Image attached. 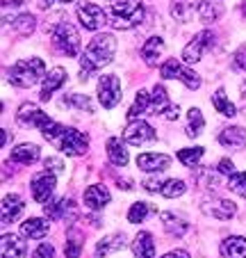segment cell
I'll return each instance as SVG.
<instances>
[{"instance_id":"obj_1","label":"cell","mask_w":246,"mask_h":258,"mask_svg":"<svg viewBox=\"0 0 246 258\" xmlns=\"http://www.w3.org/2000/svg\"><path fill=\"white\" fill-rule=\"evenodd\" d=\"M114 53H116V39L114 34L110 32H103V34H96L89 46L85 48V55L80 57V64H82V71H80V80H85L92 76V71L96 69H103L114 59Z\"/></svg>"},{"instance_id":"obj_2","label":"cell","mask_w":246,"mask_h":258,"mask_svg":"<svg viewBox=\"0 0 246 258\" xmlns=\"http://www.w3.org/2000/svg\"><path fill=\"white\" fill-rule=\"evenodd\" d=\"M107 19H110V25L114 30H130L141 23L144 7H141L139 0H121V3L112 5Z\"/></svg>"},{"instance_id":"obj_3","label":"cell","mask_w":246,"mask_h":258,"mask_svg":"<svg viewBox=\"0 0 246 258\" xmlns=\"http://www.w3.org/2000/svg\"><path fill=\"white\" fill-rule=\"evenodd\" d=\"M46 76V64L41 57H30V59H21L14 67L10 69V83L14 87H32L39 80Z\"/></svg>"},{"instance_id":"obj_4","label":"cell","mask_w":246,"mask_h":258,"mask_svg":"<svg viewBox=\"0 0 246 258\" xmlns=\"http://www.w3.org/2000/svg\"><path fill=\"white\" fill-rule=\"evenodd\" d=\"M50 37H53L55 48L59 50L66 57H75L80 53V32L75 30V25L71 23H57L53 30H50Z\"/></svg>"},{"instance_id":"obj_5","label":"cell","mask_w":246,"mask_h":258,"mask_svg":"<svg viewBox=\"0 0 246 258\" xmlns=\"http://www.w3.org/2000/svg\"><path fill=\"white\" fill-rule=\"evenodd\" d=\"M159 73H162V78H167V80H183L189 89L201 87V78H198V73L185 69L183 64L176 62V59H167V62L159 67Z\"/></svg>"},{"instance_id":"obj_6","label":"cell","mask_w":246,"mask_h":258,"mask_svg":"<svg viewBox=\"0 0 246 258\" xmlns=\"http://www.w3.org/2000/svg\"><path fill=\"white\" fill-rule=\"evenodd\" d=\"M121 96H123V94H121L119 76H114V73L101 76V80H98V101L103 103V107L112 110V107L121 101Z\"/></svg>"},{"instance_id":"obj_7","label":"cell","mask_w":246,"mask_h":258,"mask_svg":"<svg viewBox=\"0 0 246 258\" xmlns=\"http://www.w3.org/2000/svg\"><path fill=\"white\" fill-rule=\"evenodd\" d=\"M57 146H59V151H64L66 156H82V153L87 151L89 140L85 133L75 131V128H66L64 135L59 137Z\"/></svg>"},{"instance_id":"obj_8","label":"cell","mask_w":246,"mask_h":258,"mask_svg":"<svg viewBox=\"0 0 246 258\" xmlns=\"http://www.w3.org/2000/svg\"><path fill=\"white\" fill-rule=\"evenodd\" d=\"M77 19L80 23L85 25L87 30H98L107 23V12L103 7L94 5V3H87V0H82L80 5H77Z\"/></svg>"},{"instance_id":"obj_9","label":"cell","mask_w":246,"mask_h":258,"mask_svg":"<svg viewBox=\"0 0 246 258\" xmlns=\"http://www.w3.org/2000/svg\"><path fill=\"white\" fill-rule=\"evenodd\" d=\"M30 187H32V199L37 201V204L46 206L55 192V174L41 171V174H37L32 180H30Z\"/></svg>"},{"instance_id":"obj_10","label":"cell","mask_w":246,"mask_h":258,"mask_svg":"<svg viewBox=\"0 0 246 258\" xmlns=\"http://www.w3.org/2000/svg\"><path fill=\"white\" fill-rule=\"evenodd\" d=\"M123 140L132 146H141L146 142H153L155 140V128L148 126L144 119H137V121H130L123 131Z\"/></svg>"},{"instance_id":"obj_11","label":"cell","mask_w":246,"mask_h":258,"mask_svg":"<svg viewBox=\"0 0 246 258\" xmlns=\"http://www.w3.org/2000/svg\"><path fill=\"white\" fill-rule=\"evenodd\" d=\"M212 32L210 30H203V32H198L196 37H194L192 41H189L187 46H185V50H183V59L187 64H194V62H198L201 59V55H203V50L208 48L210 44H212Z\"/></svg>"},{"instance_id":"obj_12","label":"cell","mask_w":246,"mask_h":258,"mask_svg":"<svg viewBox=\"0 0 246 258\" xmlns=\"http://www.w3.org/2000/svg\"><path fill=\"white\" fill-rule=\"evenodd\" d=\"M137 167L144 171H164L171 167V156H164V153H141V156H137Z\"/></svg>"},{"instance_id":"obj_13","label":"cell","mask_w":246,"mask_h":258,"mask_svg":"<svg viewBox=\"0 0 246 258\" xmlns=\"http://www.w3.org/2000/svg\"><path fill=\"white\" fill-rule=\"evenodd\" d=\"M66 83V71L64 69H59V67H55L53 71L46 76V80H44V87H41V94H39V98L41 101H50V96H53L55 92H57L62 85Z\"/></svg>"},{"instance_id":"obj_14","label":"cell","mask_w":246,"mask_h":258,"mask_svg":"<svg viewBox=\"0 0 246 258\" xmlns=\"http://www.w3.org/2000/svg\"><path fill=\"white\" fill-rule=\"evenodd\" d=\"M110 204V192L105 185H89L85 192V206L89 210H103Z\"/></svg>"},{"instance_id":"obj_15","label":"cell","mask_w":246,"mask_h":258,"mask_svg":"<svg viewBox=\"0 0 246 258\" xmlns=\"http://www.w3.org/2000/svg\"><path fill=\"white\" fill-rule=\"evenodd\" d=\"M44 213L48 219H66V215L75 217V206H73L71 199H59V201H48L44 206Z\"/></svg>"},{"instance_id":"obj_16","label":"cell","mask_w":246,"mask_h":258,"mask_svg":"<svg viewBox=\"0 0 246 258\" xmlns=\"http://www.w3.org/2000/svg\"><path fill=\"white\" fill-rule=\"evenodd\" d=\"M48 231H50V224L46 222V219H41V217H32V219H28V222L21 224V233H23L25 238H30V240L46 238Z\"/></svg>"},{"instance_id":"obj_17","label":"cell","mask_w":246,"mask_h":258,"mask_svg":"<svg viewBox=\"0 0 246 258\" xmlns=\"http://www.w3.org/2000/svg\"><path fill=\"white\" fill-rule=\"evenodd\" d=\"M203 210L212 215L214 219H230L235 215V204L228 199H212L208 204H203Z\"/></svg>"},{"instance_id":"obj_18","label":"cell","mask_w":246,"mask_h":258,"mask_svg":"<svg viewBox=\"0 0 246 258\" xmlns=\"http://www.w3.org/2000/svg\"><path fill=\"white\" fill-rule=\"evenodd\" d=\"M221 256L223 258H246V238L241 235H230L221 242Z\"/></svg>"},{"instance_id":"obj_19","label":"cell","mask_w":246,"mask_h":258,"mask_svg":"<svg viewBox=\"0 0 246 258\" xmlns=\"http://www.w3.org/2000/svg\"><path fill=\"white\" fill-rule=\"evenodd\" d=\"M3 258H25V242L21 238H16L14 233H5L3 235Z\"/></svg>"},{"instance_id":"obj_20","label":"cell","mask_w":246,"mask_h":258,"mask_svg":"<svg viewBox=\"0 0 246 258\" xmlns=\"http://www.w3.org/2000/svg\"><path fill=\"white\" fill-rule=\"evenodd\" d=\"M23 206L25 204L19 195H7L5 199H3V224L16 222V217L23 213Z\"/></svg>"},{"instance_id":"obj_21","label":"cell","mask_w":246,"mask_h":258,"mask_svg":"<svg viewBox=\"0 0 246 258\" xmlns=\"http://www.w3.org/2000/svg\"><path fill=\"white\" fill-rule=\"evenodd\" d=\"M132 253L135 258H155V242L153 235L141 231L135 235V242H132Z\"/></svg>"},{"instance_id":"obj_22","label":"cell","mask_w":246,"mask_h":258,"mask_svg":"<svg viewBox=\"0 0 246 258\" xmlns=\"http://www.w3.org/2000/svg\"><path fill=\"white\" fill-rule=\"evenodd\" d=\"M126 247V235L123 233H114V235H107L103 238L101 242L96 244V256L98 258H105L114 251H121V249Z\"/></svg>"},{"instance_id":"obj_23","label":"cell","mask_w":246,"mask_h":258,"mask_svg":"<svg viewBox=\"0 0 246 258\" xmlns=\"http://www.w3.org/2000/svg\"><path fill=\"white\" fill-rule=\"evenodd\" d=\"M219 142L223 146H232V149H241L246 146V128L241 126H230V128H223L221 135H219Z\"/></svg>"},{"instance_id":"obj_24","label":"cell","mask_w":246,"mask_h":258,"mask_svg":"<svg viewBox=\"0 0 246 258\" xmlns=\"http://www.w3.org/2000/svg\"><path fill=\"white\" fill-rule=\"evenodd\" d=\"M107 158H110V162L116 167L128 165V149L123 146V142H121L119 137H110V140H107Z\"/></svg>"},{"instance_id":"obj_25","label":"cell","mask_w":246,"mask_h":258,"mask_svg":"<svg viewBox=\"0 0 246 258\" xmlns=\"http://www.w3.org/2000/svg\"><path fill=\"white\" fill-rule=\"evenodd\" d=\"M162 50H164V39L162 37H148L146 44L141 46V57H144V62L148 64V67H155Z\"/></svg>"},{"instance_id":"obj_26","label":"cell","mask_w":246,"mask_h":258,"mask_svg":"<svg viewBox=\"0 0 246 258\" xmlns=\"http://www.w3.org/2000/svg\"><path fill=\"white\" fill-rule=\"evenodd\" d=\"M171 107L169 94L162 85H155L153 94H150V114H167V110Z\"/></svg>"},{"instance_id":"obj_27","label":"cell","mask_w":246,"mask_h":258,"mask_svg":"<svg viewBox=\"0 0 246 258\" xmlns=\"http://www.w3.org/2000/svg\"><path fill=\"white\" fill-rule=\"evenodd\" d=\"M162 224H164V229H167V233L176 235V238H180V235H185L189 231L187 222L174 213H162Z\"/></svg>"},{"instance_id":"obj_28","label":"cell","mask_w":246,"mask_h":258,"mask_svg":"<svg viewBox=\"0 0 246 258\" xmlns=\"http://www.w3.org/2000/svg\"><path fill=\"white\" fill-rule=\"evenodd\" d=\"M12 160L21 162V165H30V162L39 160V146L37 144H19L12 151Z\"/></svg>"},{"instance_id":"obj_29","label":"cell","mask_w":246,"mask_h":258,"mask_svg":"<svg viewBox=\"0 0 246 258\" xmlns=\"http://www.w3.org/2000/svg\"><path fill=\"white\" fill-rule=\"evenodd\" d=\"M150 94L146 92V89H139V94H137L135 98V105L130 107V112H128V117L132 119V121H137V119H141L144 114H150Z\"/></svg>"},{"instance_id":"obj_30","label":"cell","mask_w":246,"mask_h":258,"mask_svg":"<svg viewBox=\"0 0 246 258\" xmlns=\"http://www.w3.org/2000/svg\"><path fill=\"white\" fill-rule=\"evenodd\" d=\"M203 0H174V5H171V14L180 21H187L192 16L194 10L201 7Z\"/></svg>"},{"instance_id":"obj_31","label":"cell","mask_w":246,"mask_h":258,"mask_svg":"<svg viewBox=\"0 0 246 258\" xmlns=\"http://www.w3.org/2000/svg\"><path fill=\"white\" fill-rule=\"evenodd\" d=\"M212 105H214V110H217V112L223 114V117H235V114H237L235 105L228 101V96H226V92H223V89H217V92L212 94Z\"/></svg>"},{"instance_id":"obj_32","label":"cell","mask_w":246,"mask_h":258,"mask_svg":"<svg viewBox=\"0 0 246 258\" xmlns=\"http://www.w3.org/2000/svg\"><path fill=\"white\" fill-rule=\"evenodd\" d=\"M198 16H201L203 23H212L221 16V5L219 3H212V0H203L201 7H198Z\"/></svg>"},{"instance_id":"obj_33","label":"cell","mask_w":246,"mask_h":258,"mask_svg":"<svg viewBox=\"0 0 246 258\" xmlns=\"http://www.w3.org/2000/svg\"><path fill=\"white\" fill-rule=\"evenodd\" d=\"M155 213V208L150 204H146V201H137V204H132V208L128 210V222L130 224H139V222H144L146 215Z\"/></svg>"},{"instance_id":"obj_34","label":"cell","mask_w":246,"mask_h":258,"mask_svg":"<svg viewBox=\"0 0 246 258\" xmlns=\"http://www.w3.org/2000/svg\"><path fill=\"white\" fill-rule=\"evenodd\" d=\"M203 126H205V119H203L201 110H198V107H192V110H189L187 135H189V137H198V135L203 133Z\"/></svg>"},{"instance_id":"obj_35","label":"cell","mask_w":246,"mask_h":258,"mask_svg":"<svg viewBox=\"0 0 246 258\" xmlns=\"http://www.w3.org/2000/svg\"><path fill=\"white\" fill-rule=\"evenodd\" d=\"M185 190H187V185H185V180H180V178H171V180H167V183L162 185L159 195L167 197V199H176V197L185 195Z\"/></svg>"},{"instance_id":"obj_36","label":"cell","mask_w":246,"mask_h":258,"mask_svg":"<svg viewBox=\"0 0 246 258\" xmlns=\"http://www.w3.org/2000/svg\"><path fill=\"white\" fill-rule=\"evenodd\" d=\"M201 158H203V146H194V149H183V151H178V160L183 162L185 167H196Z\"/></svg>"},{"instance_id":"obj_37","label":"cell","mask_w":246,"mask_h":258,"mask_svg":"<svg viewBox=\"0 0 246 258\" xmlns=\"http://www.w3.org/2000/svg\"><path fill=\"white\" fill-rule=\"evenodd\" d=\"M80 251H82V235L80 233H71L64 244V256L66 258H80Z\"/></svg>"},{"instance_id":"obj_38","label":"cell","mask_w":246,"mask_h":258,"mask_svg":"<svg viewBox=\"0 0 246 258\" xmlns=\"http://www.w3.org/2000/svg\"><path fill=\"white\" fill-rule=\"evenodd\" d=\"M228 187L239 197H246V171H235L232 176H228Z\"/></svg>"},{"instance_id":"obj_39","label":"cell","mask_w":246,"mask_h":258,"mask_svg":"<svg viewBox=\"0 0 246 258\" xmlns=\"http://www.w3.org/2000/svg\"><path fill=\"white\" fill-rule=\"evenodd\" d=\"M64 105H75V107H80V110H87V112L94 110L92 101H89L87 96H82V94H68V96H64Z\"/></svg>"},{"instance_id":"obj_40","label":"cell","mask_w":246,"mask_h":258,"mask_svg":"<svg viewBox=\"0 0 246 258\" xmlns=\"http://www.w3.org/2000/svg\"><path fill=\"white\" fill-rule=\"evenodd\" d=\"M14 30L21 34H30L34 30V16L32 14H21L19 19H14Z\"/></svg>"},{"instance_id":"obj_41","label":"cell","mask_w":246,"mask_h":258,"mask_svg":"<svg viewBox=\"0 0 246 258\" xmlns=\"http://www.w3.org/2000/svg\"><path fill=\"white\" fill-rule=\"evenodd\" d=\"M32 258H55V247L50 242H41L37 249H34Z\"/></svg>"},{"instance_id":"obj_42","label":"cell","mask_w":246,"mask_h":258,"mask_svg":"<svg viewBox=\"0 0 246 258\" xmlns=\"http://www.w3.org/2000/svg\"><path fill=\"white\" fill-rule=\"evenodd\" d=\"M232 64H235V69H239V71H246V44L232 55Z\"/></svg>"},{"instance_id":"obj_43","label":"cell","mask_w":246,"mask_h":258,"mask_svg":"<svg viewBox=\"0 0 246 258\" xmlns=\"http://www.w3.org/2000/svg\"><path fill=\"white\" fill-rule=\"evenodd\" d=\"M44 167H46V171H50V174H62L64 162L59 160V158H48V160L44 162Z\"/></svg>"},{"instance_id":"obj_44","label":"cell","mask_w":246,"mask_h":258,"mask_svg":"<svg viewBox=\"0 0 246 258\" xmlns=\"http://www.w3.org/2000/svg\"><path fill=\"white\" fill-rule=\"evenodd\" d=\"M141 185H144V190H148V192H159V190H162L164 183H162L159 178H146L144 183H141Z\"/></svg>"},{"instance_id":"obj_45","label":"cell","mask_w":246,"mask_h":258,"mask_svg":"<svg viewBox=\"0 0 246 258\" xmlns=\"http://www.w3.org/2000/svg\"><path fill=\"white\" fill-rule=\"evenodd\" d=\"M219 171L226 176H232L235 174V165H232V160H228V158H223L221 162H219Z\"/></svg>"},{"instance_id":"obj_46","label":"cell","mask_w":246,"mask_h":258,"mask_svg":"<svg viewBox=\"0 0 246 258\" xmlns=\"http://www.w3.org/2000/svg\"><path fill=\"white\" fill-rule=\"evenodd\" d=\"M162 258H189V253L183 251V249H176V251H169L167 256H162Z\"/></svg>"},{"instance_id":"obj_47","label":"cell","mask_w":246,"mask_h":258,"mask_svg":"<svg viewBox=\"0 0 246 258\" xmlns=\"http://www.w3.org/2000/svg\"><path fill=\"white\" fill-rule=\"evenodd\" d=\"M178 112H180V110H178V105H171L169 107V110H167V114H164V117H167V119H169V121H174V119H178Z\"/></svg>"},{"instance_id":"obj_48","label":"cell","mask_w":246,"mask_h":258,"mask_svg":"<svg viewBox=\"0 0 246 258\" xmlns=\"http://www.w3.org/2000/svg\"><path fill=\"white\" fill-rule=\"evenodd\" d=\"M241 94H244V98H246V80H244V85H241Z\"/></svg>"},{"instance_id":"obj_49","label":"cell","mask_w":246,"mask_h":258,"mask_svg":"<svg viewBox=\"0 0 246 258\" xmlns=\"http://www.w3.org/2000/svg\"><path fill=\"white\" fill-rule=\"evenodd\" d=\"M46 5H50V0H44V5H41V7H46Z\"/></svg>"},{"instance_id":"obj_50","label":"cell","mask_w":246,"mask_h":258,"mask_svg":"<svg viewBox=\"0 0 246 258\" xmlns=\"http://www.w3.org/2000/svg\"><path fill=\"white\" fill-rule=\"evenodd\" d=\"M59 3H71V0H59Z\"/></svg>"}]
</instances>
